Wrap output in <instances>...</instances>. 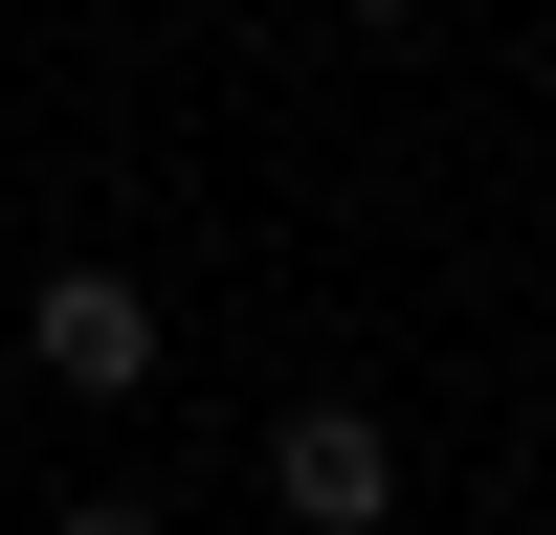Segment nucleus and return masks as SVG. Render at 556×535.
Segmentation results:
<instances>
[{
  "label": "nucleus",
  "instance_id": "1",
  "mask_svg": "<svg viewBox=\"0 0 556 535\" xmlns=\"http://www.w3.org/2000/svg\"><path fill=\"white\" fill-rule=\"evenodd\" d=\"M23 357L67 401H134V380H156V290H134V268H45V290H23Z\"/></svg>",
  "mask_w": 556,
  "mask_h": 535
},
{
  "label": "nucleus",
  "instance_id": "2",
  "mask_svg": "<svg viewBox=\"0 0 556 535\" xmlns=\"http://www.w3.org/2000/svg\"><path fill=\"white\" fill-rule=\"evenodd\" d=\"M267 490H290L312 535H379L401 513V424L379 401H290V424H267Z\"/></svg>",
  "mask_w": 556,
  "mask_h": 535
},
{
  "label": "nucleus",
  "instance_id": "3",
  "mask_svg": "<svg viewBox=\"0 0 556 535\" xmlns=\"http://www.w3.org/2000/svg\"><path fill=\"white\" fill-rule=\"evenodd\" d=\"M45 535H156V490H67V513H45Z\"/></svg>",
  "mask_w": 556,
  "mask_h": 535
},
{
  "label": "nucleus",
  "instance_id": "4",
  "mask_svg": "<svg viewBox=\"0 0 556 535\" xmlns=\"http://www.w3.org/2000/svg\"><path fill=\"white\" fill-rule=\"evenodd\" d=\"M356 23H424V0H356Z\"/></svg>",
  "mask_w": 556,
  "mask_h": 535
}]
</instances>
